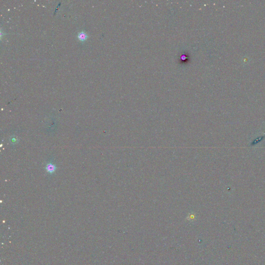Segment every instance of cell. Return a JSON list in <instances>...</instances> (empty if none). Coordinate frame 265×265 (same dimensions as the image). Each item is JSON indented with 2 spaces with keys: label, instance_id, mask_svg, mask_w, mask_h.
<instances>
[{
  "label": "cell",
  "instance_id": "obj_1",
  "mask_svg": "<svg viewBox=\"0 0 265 265\" xmlns=\"http://www.w3.org/2000/svg\"><path fill=\"white\" fill-rule=\"evenodd\" d=\"M56 166L54 165V164H52V163H48V164H47L46 166V169L47 171L49 173H50V174H51V173H54V171L56 170Z\"/></svg>",
  "mask_w": 265,
  "mask_h": 265
},
{
  "label": "cell",
  "instance_id": "obj_2",
  "mask_svg": "<svg viewBox=\"0 0 265 265\" xmlns=\"http://www.w3.org/2000/svg\"><path fill=\"white\" fill-rule=\"evenodd\" d=\"M88 34L84 32V31H81V32H79L78 34V38L79 40H81V42H83L84 40H86L88 38Z\"/></svg>",
  "mask_w": 265,
  "mask_h": 265
}]
</instances>
